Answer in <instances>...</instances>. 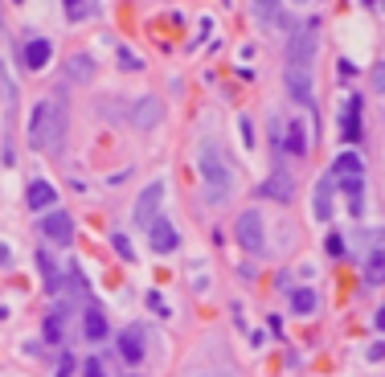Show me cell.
I'll return each mask as SVG.
<instances>
[{
	"instance_id": "484cf974",
	"label": "cell",
	"mask_w": 385,
	"mask_h": 377,
	"mask_svg": "<svg viewBox=\"0 0 385 377\" xmlns=\"http://www.w3.org/2000/svg\"><path fill=\"white\" fill-rule=\"evenodd\" d=\"M62 4H66L70 21H86L90 16V0H62Z\"/></svg>"
},
{
	"instance_id": "d4e9b609",
	"label": "cell",
	"mask_w": 385,
	"mask_h": 377,
	"mask_svg": "<svg viewBox=\"0 0 385 377\" xmlns=\"http://www.w3.org/2000/svg\"><path fill=\"white\" fill-rule=\"evenodd\" d=\"M37 267L46 271V287H50V291H58V271H53V262H50V254H46V250H37Z\"/></svg>"
},
{
	"instance_id": "9c48e42d",
	"label": "cell",
	"mask_w": 385,
	"mask_h": 377,
	"mask_svg": "<svg viewBox=\"0 0 385 377\" xmlns=\"http://www.w3.org/2000/svg\"><path fill=\"white\" fill-rule=\"evenodd\" d=\"M332 189H336V177L332 172H324V177L316 180V193H312V210H316L320 222L332 217Z\"/></svg>"
},
{
	"instance_id": "52a82bcc",
	"label": "cell",
	"mask_w": 385,
	"mask_h": 377,
	"mask_svg": "<svg viewBox=\"0 0 385 377\" xmlns=\"http://www.w3.org/2000/svg\"><path fill=\"white\" fill-rule=\"evenodd\" d=\"M41 234L53 238L58 246H70V238H74V222H70V213H62V210L46 213V217H41Z\"/></svg>"
},
{
	"instance_id": "5b68a950",
	"label": "cell",
	"mask_w": 385,
	"mask_h": 377,
	"mask_svg": "<svg viewBox=\"0 0 385 377\" xmlns=\"http://www.w3.org/2000/svg\"><path fill=\"white\" fill-rule=\"evenodd\" d=\"M148 238H152V250H156V254H172V250L181 246V234H176V226H172L168 217H156V222H152Z\"/></svg>"
},
{
	"instance_id": "7a4b0ae2",
	"label": "cell",
	"mask_w": 385,
	"mask_h": 377,
	"mask_svg": "<svg viewBox=\"0 0 385 377\" xmlns=\"http://www.w3.org/2000/svg\"><path fill=\"white\" fill-rule=\"evenodd\" d=\"M29 140L46 156H62V148H66V115H62L58 103H37L33 107V115H29Z\"/></svg>"
},
{
	"instance_id": "e575fe53",
	"label": "cell",
	"mask_w": 385,
	"mask_h": 377,
	"mask_svg": "<svg viewBox=\"0 0 385 377\" xmlns=\"http://www.w3.org/2000/svg\"><path fill=\"white\" fill-rule=\"evenodd\" d=\"M295 4H303V0H295Z\"/></svg>"
},
{
	"instance_id": "9a60e30c",
	"label": "cell",
	"mask_w": 385,
	"mask_h": 377,
	"mask_svg": "<svg viewBox=\"0 0 385 377\" xmlns=\"http://www.w3.org/2000/svg\"><path fill=\"white\" fill-rule=\"evenodd\" d=\"M283 152H291V156H307V131H303V123H300V119H291V123H287Z\"/></svg>"
},
{
	"instance_id": "ac0fdd59",
	"label": "cell",
	"mask_w": 385,
	"mask_h": 377,
	"mask_svg": "<svg viewBox=\"0 0 385 377\" xmlns=\"http://www.w3.org/2000/svg\"><path fill=\"white\" fill-rule=\"evenodd\" d=\"M90 78H95V62L86 53H74L66 62V82H90Z\"/></svg>"
},
{
	"instance_id": "4fadbf2b",
	"label": "cell",
	"mask_w": 385,
	"mask_h": 377,
	"mask_svg": "<svg viewBox=\"0 0 385 377\" xmlns=\"http://www.w3.org/2000/svg\"><path fill=\"white\" fill-rule=\"evenodd\" d=\"M50 37H33V41H25V66L29 70H46L50 66Z\"/></svg>"
},
{
	"instance_id": "30bf717a",
	"label": "cell",
	"mask_w": 385,
	"mask_h": 377,
	"mask_svg": "<svg viewBox=\"0 0 385 377\" xmlns=\"http://www.w3.org/2000/svg\"><path fill=\"white\" fill-rule=\"evenodd\" d=\"M160 115H164V103L148 95V98H139V103L132 107V123L148 131V128H156V123H160Z\"/></svg>"
},
{
	"instance_id": "836d02e7",
	"label": "cell",
	"mask_w": 385,
	"mask_h": 377,
	"mask_svg": "<svg viewBox=\"0 0 385 377\" xmlns=\"http://www.w3.org/2000/svg\"><path fill=\"white\" fill-rule=\"evenodd\" d=\"M377 328H381V332H385V308L377 311Z\"/></svg>"
},
{
	"instance_id": "4dcf8cb0",
	"label": "cell",
	"mask_w": 385,
	"mask_h": 377,
	"mask_svg": "<svg viewBox=\"0 0 385 377\" xmlns=\"http://www.w3.org/2000/svg\"><path fill=\"white\" fill-rule=\"evenodd\" d=\"M238 128H242V144H246V148H254V128H250V119H242Z\"/></svg>"
},
{
	"instance_id": "f546056e",
	"label": "cell",
	"mask_w": 385,
	"mask_h": 377,
	"mask_svg": "<svg viewBox=\"0 0 385 377\" xmlns=\"http://www.w3.org/2000/svg\"><path fill=\"white\" fill-rule=\"evenodd\" d=\"M86 377H107V369H102V361H99V357L86 361Z\"/></svg>"
},
{
	"instance_id": "2e32d148",
	"label": "cell",
	"mask_w": 385,
	"mask_h": 377,
	"mask_svg": "<svg viewBox=\"0 0 385 377\" xmlns=\"http://www.w3.org/2000/svg\"><path fill=\"white\" fill-rule=\"evenodd\" d=\"M365 283L369 287H385V246H377L365 259Z\"/></svg>"
},
{
	"instance_id": "cb8c5ba5",
	"label": "cell",
	"mask_w": 385,
	"mask_h": 377,
	"mask_svg": "<svg viewBox=\"0 0 385 377\" xmlns=\"http://www.w3.org/2000/svg\"><path fill=\"white\" fill-rule=\"evenodd\" d=\"M41 336H46V344H62V311H53L50 320H46V332H41Z\"/></svg>"
},
{
	"instance_id": "3957f363",
	"label": "cell",
	"mask_w": 385,
	"mask_h": 377,
	"mask_svg": "<svg viewBox=\"0 0 385 377\" xmlns=\"http://www.w3.org/2000/svg\"><path fill=\"white\" fill-rule=\"evenodd\" d=\"M234 234H238V246H246L250 254H263V250H267V229H263V217L254 210H246L238 217Z\"/></svg>"
},
{
	"instance_id": "ffe728a7",
	"label": "cell",
	"mask_w": 385,
	"mask_h": 377,
	"mask_svg": "<svg viewBox=\"0 0 385 377\" xmlns=\"http://www.w3.org/2000/svg\"><path fill=\"white\" fill-rule=\"evenodd\" d=\"M340 185H344V193H349V210L352 213L365 210V177H340Z\"/></svg>"
},
{
	"instance_id": "8fae6325",
	"label": "cell",
	"mask_w": 385,
	"mask_h": 377,
	"mask_svg": "<svg viewBox=\"0 0 385 377\" xmlns=\"http://www.w3.org/2000/svg\"><path fill=\"white\" fill-rule=\"evenodd\" d=\"M312 53H316V37L312 29H303L291 37V53H287V66H312Z\"/></svg>"
},
{
	"instance_id": "83f0119b",
	"label": "cell",
	"mask_w": 385,
	"mask_h": 377,
	"mask_svg": "<svg viewBox=\"0 0 385 377\" xmlns=\"http://www.w3.org/2000/svg\"><path fill=\"white\" fill-rule=\"evenodd\" d=\"M111 246H115V254H119V259H132V242H127L123 234H115V238H111Z\"/></svg>"
},
{
	"instance_id": "6da1fadb",
	"label": "cell",
	"mask_w": 385,
	"mask_h": 377,
	"mask_svg": "<svg viewBox=\"0 0 385 377\" xmlns=\"http://www.w3.org/2000/svg\"><path fill=\"white\" fill-rule=\"evenodd\" d=\"M197 172H201V185H205V193H209V201L221 205V201L230 197V189H234V168H230L226 152H221L213 140H205V144L197 148Z\"/></svg>"
},
{
	"instance_id": "e0dca14e",
	"label": "cell",
	"mask_w": 385,
	"mask_h": 377,
	"mask_svg": "<svg viewBox=\"0 0 385 377\" xmlns=\"http://www.w3.org/2000/svg\"><path fill=\"white\" fill-rule=\"evenodd\" d=\"M344 140H349V144L361 140V98H357V95L344 103Z\"/></svg>"
},
{
	"instance_id": "4316f807",
	"label": "cell",
	"mask_w": 385,
	"mask_h": 377,
	"mask_svg": "<svg viewBox=\"0 0 385 377\" xmlns=\"http://www.w3.org/2000/svg\"><path fill=\"white\" fill-rule=\"evenodd\" d=\"M324 250H328L332 259H344V238H340V234H328V238H324Z\"/></svg>"
},
{
	"instance_id": "ba28073f",
	"label": "cell",
	"mask_w": 385,
	"mask_h": 377,
	"mask_svg": "<svg viewBox=\"0 0 385 377\" xmlns=\"http://www.w3.org/2000/svg\"><path fill=\"white\" fill-rule=\"evenodd\" d=\"M295 185H291V172L287 168H275L267 185H258V197H270V201H291Z\"/></svg>"
},
{
	"instance_id": "f1b7e54d",
	"label": "cell",
	"mask_w": 385,
	"mask_h": 377,
	"mask_svg": "<svg viewBox=\"0 0 385 377\" xmlns=\"http://www.w3.org/2000/svg\"><path fill=\"white\" fill-rule=\"evenodd\" d=\"M373 91L385 95V66H373Z\"/></svg>"
},
{
	"instance_id": "603a6c76",
	"label": "cell",
	"mask_w": 385,
	"mask_h": 377,
	"mask_svg": "<svg viewBox=\"0 0 385 377\" xmlns=\"http://www.w3.org/2000/svg\"><path fill=\"white\" fill-rule=\"evenodd\" d=\"M254 4V13H258V21H263V25H275V21H279V0H250Z\"/></svg>"
},
{
	"instance_id": "d6a6232c",
	"label": "cell",
	"mask_w": 385,
	"mask_h": 377,
	"mask_svg": "<svg viewBox=\"0 0 385 377\" xmlns=\"http://www.w3.org/2000/svg\"><path fill=\"white\" fill-rule=\"evenodd\" d=\"M0 262H4V267L13 262V250H9V246H4V242H0Z\"/></svg>"
},
{
	"instance_id": "7c38bea8",
	"label": "cell",
	"mask_w": 385,
	"mask_h": 377,
	"mask_svg": "<svg viewBox=\"0 0 385 377\" xmlns=\"http://www.w3.org/2000/svg\"><path fill=\"white\" fill-rule=\"evenodd\" d=\"M119 353H123V361L139 365L144 361V328H123L119 332Z\"/></svg>"
},
{
	"instance_id": "7402d4cb",
	"label": "cell",
	"mask_w": 385,
	"mask_h": 377,
	"mask_svg": "<svg viewBox=\"0 0 385 377\" xmlns=\"http://www.w3.org/2000/svg\"><path fill=\"white\" fill-rule=\"evenodd\" d=\"M291 308L300 311V316H307V311H316V308H320L316 291H307V287H300V291H291Z\"/></svg>"
},
{
	"instance_id": "277c9868",
	"label": "cell",
	"mask_w": 385,
	"mask_h": 377,
	"mask_svg": "<svg viewBox=\"0 0 385 377\" xmlns=\"http://www.w3.org/2000/svg\"><path fill=\"white\" fill-rule=\"evenodd\" d=\"M160 201H164V185H160V180H152L148 189H144V193L135 197V226H152V222H156V213H160Z\"/></svg>"
},
{
	"instance_id": "8992f818",
	"label": "cell",
	"mask_w": 385,
	"mask_h": 377,
	"mask_svg": "<svg viewBox=\"0 0 385 377\" xmlns=\"http://www.w3.org/2000/svg\"><path fill=\"white\" fill-rule=\"evenodd\" d=\"M287 95L312 107V66H287Z\"/></svg>"
},
{
	"instance_id": "44dd1931",
	"label": "cell",
	"mask_w": 385,
	"mask_h": 377,
	"mask_svg": "<svg viewBox=\"0 0 385 377\" xmlns=\"http://www.w3.org/2000/svg\"><path fill=\"white\" fill-rule=\"evenodd\" d=\"M83 332H86V341H102V336H107V316L90 308L83 316Z\"/></svg>"
},
{
	"instance_id": "5bb4252c",
	"label": "cell",
	"mask_w": 385,
	"mask_h": 377,
	"mask_svg": "<svg viewBox=\"0 0 385 377\" xmlns=\"http://www.w3.org/2000/svg\"><path fill=\"white\" fill-rule=\"evenodd\" d=\"M328 172H332V177H365V160H361L357 152H340Z\"/></svg>"
},
{
	"instance_id": "1f68e13d",
	"label": "cell",
	"mask_w": 385,
	"mask_h": 377,
	"mask_svg": "<svg viewBox=\"0 0 385 377\" xmlns=\"http://www.w3.org/2000/svg\"><path fill=\"white\" fill-rule=\"evenodd\" d=\"M70 373H74V357H66L62 361V369H58V377H70Z\"/></svg>"
},
{
	"instance_id": "d6986e66",
	"label": "cell",
	"mask_w": 385,
	"mask_h": 377,
	"mask_svg": "<svg viewBox=\"0 0 385 377\" xmlns=\"http://www.w3.org/2000/svg\"><path fill=\"white\" fill-rule=\"evenodd\" d=\"M53 201H58V193H53L50 180H33L29 185V205L33 210H53Z\"/></svg>"
}]
</instances>
